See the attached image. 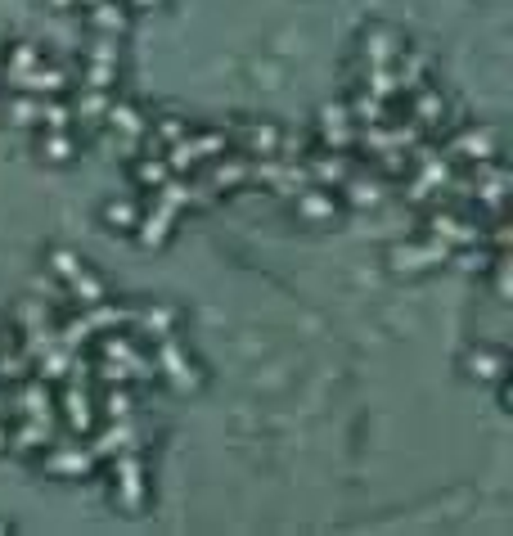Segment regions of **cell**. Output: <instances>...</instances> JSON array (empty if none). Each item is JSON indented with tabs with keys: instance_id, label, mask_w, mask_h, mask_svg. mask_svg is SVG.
Returning <instances> with one entry per match:
<instances>
[{
	"instance_id": "cell-1",
	"label": "cell",
	"mask_w": 513,
	"mask_h": 536,
	"mask_svg": "<svg viewBox=\"0 0 513 536\" xmlns=\"http://www.w3.org/2000/svg\"><path fill=\"white\" fill-rule=\"evenodd\" d=\"M153 370L167 379L171 392H180V397H189V392L203 388V370H198V361L180 347V338H158V347H153Z\"/></svg>"
},
{
	"instance_id": "cell-2",
	"label": "cell",
	"mask_w": 513,
	"mask_h": 536,
	"mask_svg": "<svg viewBox=\"0 0 513 536\" xmlns=\"http://www.w3.org/2000/svg\"><path fill=\"white\" fill-rule=\"evenodd\" d=\"M450 253H455V248H450L446 239L423 235V239H414V244H396L392 253H387V262H392L396 275H423V271H432V266H446Z\"/></svg>"
},
{
	"instance_id": "cell-3",
	"label": "cell",
	"mask_w": 513,
	"mask_h": 536,
	"mask_svg": "<svg viewBox=\"0 0 513 536\" xmlns=\"http://www.w3.org/2000/svg\"><path fill=\"white\" fill-rule=\"evenodd\" d=\"M113 478H117V491H113V500L126 509V514H140L144 509V460L135 451H122V455H113Z\"/></svg>"
},
{
	"instance_id": "cell-4",
	"label": "cell",
	"mask_w": 513,
	"mask_h": 536,
	"mask_svg": "<svg viewBox=\"0 0 513 536\" xmlns=\"http://www.w3.org/2000/svg\"><path fill=\"white\" fill-rule=\"evenodd\" d=\"M95 464L99 460L90 455V446H81V442H59V446H50V455H45V473H50V478H90Z\"/></svg>"
},
{
	"instance_id": "cell-5",
	"label": "cell",
	"mask_w": 513,
	"mask_h": 536,
	"mask_svg": "<svg viewBox=\"0 0 513 536\" xmlns=\"http://www.w3.org/2000/svg\"><path fill=\"white\" fill-rule=\"evenodd\" d=\"M306 163V176H311V185H324V190H338L342 181H347L351 172H356V163L347 158V149H320V154L302 158Z\"/></svg>"
},
{
	"instance_id": "cell-6",
	"label": "cell",
	"mask_w": 513,
	"mask_h": 536,
	"mask_svg": "<svg viewBox=\"0 0 513 536\" xmlns=\"http://www.w3.org/2000/svg\"><path fill=\"white\" fill-rule=\"evenodd\" d=\"M293 199H297V217L311 221V226H333L342 217V199L333 190H324V185H306Z\"/></svg>"
},
{
	"instance_id": "cell-7",
	"label": "cell",
	"mask_w": 513,
	"mask_h": 536,
	"mask_svg": "<svg viewBox=\"0 0 513 536\" xmlns=\"http://www.w3.org/2000/svg\"><path fill=\"white\" fill-rule=\"evenodd\" d=\"M320 145L324 149H356V122H351V109L347 104H324L320 109Z\"/></svg>"
},
{
	"instance_id": "cell-8",
	"label": "cell",
	"mask_w": 513,
	"mask_h": 536,
	"mask_svg": "<svg viewBox=\"0 0 513 536\" xmlns=\"http://www.w3.org/2000/svg\"><path fill=\"white\" fill-rule=\"evenodd\" d=\"M59 406H63V419H68V433L90 437V428H95V397H90V383H68Z\"/></svg>"
},
{
	"instance_id": "cell-9",
	"label": "cell",
	"mask_w": 513,
	"mask_h": 536,
	"mask_svg": "<svg viewBox=\"0 0 513 536\" xmlns=\"http://www.w3.org/2000/svg\"><path fill=\"white\" fill-rule=\"evenodd\" d=\"M450 154L464 158V163H486V158H500V131L495 127H464L450 140Z\"/></svg>"
},
{
	"instance_id": "cell-10",
	"label": "cell",
	"mask_w": 513,
	"mask_h": 536,
	"mask_svg": "<svg viewBox=\"0 0 513 536\" xmlns=\"http://www.w3.org/2000/svg\"><path fill=\"white\" fill-rule=\"evenodd\" d=\"M104 127L113 131V136L122 140L126 149H140V140H144V131H149V122H144V113L135 109L131 100H113V104H108V113H104Z\"/></svg>"
},
{
	"instance_id": "cell-11",
	"label": "cell",
	"mask_w": 513,
	"mask_h": 536,
	"mask_svg": "<svg viewBox=\"0 0 513 536\" xmlns=\"http://www.w3.org/2000/svg\"><path fill=\"white\" fill-rule=\"evenodd\" d=\"M50 437H54V415H50V419L23 415V424L9 428V446H5V451H14V455H36V451H45V446H50Z\"/></svg>"
},
{
	"instance_id": "cell-12",
	"label": "cell",
	"mask_w": 513,
	"mask_h": 536,
	"mask_svg": "<svg viewBox=\"0 0 513 536\" xmlns=\"http://www.w3.org/2000/svg\"><path fill=\"white\" fill-rule=\"evenodd\" d=\"M248 167H252L248 154H230V149H225L221 158H212L207 185H212L216 194H221V190H243V185H248Z\"/></svg>"
},
{
	"instance_id": "cell-13",
	"label": "cell",
	"mask_w": 513,
	"mask_h": 536,
	"mask_svg": "<svg viewBox=\"0 0 513 536\" xmlns=\"http://www.w3.org/2000/svg\"><path fill=\"white\" fill-rule=\"evenodd\" d=\"M410 118L419 122L423 131H441V122H446V100H441L437 86H414L410 91Z\"/></svg>"
},
{
	"instance_id": "cell-14",
	"label": "cell",
	"mask_w": 513,
	"mask_h": 536,
	"mask_svg": "<svg viewBox=\"0 0 513 536\" xmlns=\"http://www.w3.org/2000/svg\"><path fill=\"white\" fill-rule=\"evenodd\" d=\"M401 46L405 41L396 37V28H387V23H369V28L360 32V55H365L369 64H392Z\"/></svg>"
},
{
	"instance_id": "cell-15",
	"label": "cell",
	"mask_w": 513,
	"mask_h": 536,
	"mask_svg": "<svg viewBox=\"0 0 513 536\" xmlns=\"http://www.w3.org/2000/svg\"><path fill=\"white\" fill-rule=\"evenodd\" d=\"M68 82H72V77L63 73L59 64H45V59H41V64H36L32 73H27L23 82L14 86V91H27V95H36V100H50V95H63V91H68Z\"/></svg>"
},
{
	"instance_id": "cell-16",
	"label": "cell",
	"mask_w": 513,
	"mask_h": 536,
	"mask_svg": "<svg viewBox=\"0 0 513 536\" xmlns=\"http://www.w3.org/2000/svg\"><path fill=\"white\" fill-rule=\"evenodd\" d=\"M504 370H509V356H504L500 347L477 343L473 352L464 356V374H468V379H477V383H495V379H504Z\"/></svg>"
},
{
	"instance_id": "cell-17",
	"label": "cell",
	"mask_w": 513,
	"mask_h": 536,
	"mask_svg": "<svg viewBox=\"0 0 513 536\" xmlns=\"http://www.w3.org/2000/svg\"><path fill=\"white\" fill-rule=\"evenodd\" d=\"M338 190H342L338 199L347 203V208H356V212L378 208V203H383V176H356V172H351Z\"/></svg>"
},
{
	"instance_id": "cell-18",
	"label": "cell",
	"mask_w": 513,
	"mask_h": 536,
	"mask_svg": "<svg viewBox=\"0 0 513 536\" xmlns=\"http://www.w3.org/2000/svg\"><path fill=\"white\" fill-rule=\"evenodd\" d=\"M122 451H135V428H131V419H108V428L90 442V455H95V460H113V455H122Z\"/></svg>"
},
{
	"instance_id": "cell-19",
	"label": "cell",
	"mask_w": 513,
	"mask_h": 536,
	"mask_svg": "<svg viewBox=\"0 0 513 536\" xmlns=\"http://www.w3.org/2000/svg\"><path fill=\"white\" fill-rule=\"evenodd\" d=\"M171 221H176V212H167V208H158L153 203V212H140V221H135V244L140 248H162L171 239Z\"/></svg>"
},
{
	"instance_id": "cell-20",
	"label": "cell",
	"mask_w": 513,
	"mask_h": 536,
	"mask_svg": "<svg viewBox=\"0 0 513 536\" xmlns=\"http://www.w3.org/2000/svg\"><path fill=\"white\" fill-rule=\"evenodd\" d=\"M428 55L423 50H410V46H401L396 50V59H392V73H396V86H401V95H410L414 86H423L428 82Z\"/></svg>"
},
{
	"instance_id": "cell-21",
	"label": "cell",
	"mask_w": 513,
	"mask_h": 536,
	"mask_svg": "<svg viewBox=\"0 0 513 536\" xmlns=\"http://www.w3.org/2000/svg\"><path fill=\"white\" fill-rule=\"evenodd\" d=\"M14 388H18V415H32V419L54 415V392L45 379H23V383H14Z\"/></svg>"
},
{
	"instance_id": "cell-22",
	"label": "cell",
	"mask_w": 513,
	"mask_h": 536,
	"mask_svg": "<svg viewBox=\"0 0 513 536\" xmlns=\"http://www.w3.org/2000/svg\"><path fill=\"white\" fill-rule=\"evenodd\" d=\"M86 23L99 32V37H122L126 23H131V14L122 10V0H95L86 10Z\"/></svg>"
},
{
	"instance_id": "cell-23",
	"label": "cell",
	"mask_w": 513,
	"mask_h": 536,
	"mask_svg": "<svg viewBox=\"0 0 513 536\" xmlns=\"http://www.w3.org/2000/svg\"><path fill=\"white\" fill-rule=\"evenodd\" d=\"M86 320H90V329H95V334H108V329L135 325V311L122 307V302H113V298H99V302H90V307H86Z\"/></svg>"
},
{
	"instance_id": "cell-24",
	"label": "cell",
	"mask_w": 513,
	"mask_h": 536,
	"mask_svg": "<svg viewBox=\"0 0 513 536\" xmlns=\"http://www.w3.org/2000/svg\"><path fill=\"white\" fill-rule=\"evenodd\" d=\"M279 136H284V127H279V122H252V127H243V131H239L243 154H248V158L279 154Z\"/></svg>"
},
{
	"instance_id": "cell-25",
	"label": "cell",
	"mask_w": 513,
	"mask_h": 536,
	"mask_svg": "<svg viewBox=\"0 0 513 536\" xmlns=\"http://www.w3.org/2000/svg\"><path fill=\"white\" fill-rule=\"evenodd\" d=\"M135 320H140V329L153 338V343H158V338H171L176 334V325H180L176 307H167V302H153V307L135 311Z\"/></svg>"
},
{
	"instance_id": "cell-26",
	"label": "cell",
	"mask_w": 513,
	"mask_h": 536,
	"mask_svg": "<svg viewBox=\"0 0 513 536\" xmlns=\"http://www.w3.org/2000/svg\"><path fill=\"white\" fill-rule=\"evenodd\" d=\"M351 122H396L392 113V100H378V95H369L365 86H360L356 95H351Z\"/></svg>"
},
{
	"instance_id": "cell-27",
	"label": "cell",
	"mask_w": 513,
	"mask_h": 536,
	"mask_svg": "<svg viewBox=\"0 0 513 536\" xmlns=\"http://www.w3.org/2000/svg\"><path fill=\"white\" fill-rule=\"evenodd\" d=\"M63 293H68V298H77V302H99V298H108V284L99 280L95 271H90V266H81L77 275H68V280H63Z\"/></svg>"
},
{
	"instance_id": "cell-28",
	"label": "cell",
	"mask_w": 513,
	"mask_h": 536,
	"mask_svg": "<svg viewBox=\"0 0 513 536\" xmlns=\"http://www.w3.org/2000/svg\"><path fill=\"white\" fill-rule=\"evenodd\" d=\"M36 64H41V50H36L32 41H18V46L9 50V59H5V86H9V91H14V86L23 82Z\"/></svg>"
},
{
	"instance_id": "cell-29",
	"label": "cell",
	"mask_w": 513,
	"mask_h": 536,
	"mask_svg": "<svg viewBox=\"0 0 513 536\" xmlns=\"http://www.w3.org/2000/svg\"><path fill=\"white\" fill-rule=\"evenodd\" d=\"M5 118H9V127H41V100L36 95H27V91H14L5 100Z\"/></svg>"
},
{
	"instance_id": "cell-30",
	"label": "cell",
	"mask_w": 513,
	"mask_h": 536,
	"mask_svg": "<svg viewBox=\"0 0 513 536\" xmlns=\"http://www.w3.org/2000/svg\"><path fill=\"white\" fill-rule=\"evenodd\" d=\"M495 257H500L495 248H486V244H468V248H455V253H450V262H455L464 275H477V280H482V275L495 266Z\"/></svg>"
},
{
	"instance_id": "cell-31",
	"label": "cell",
	"mask_w": 513,
	"mask_h": 536,
	"mask_svg": "<svg viewBox=\"0 0 513 536\" xmlns=\"http://www.w3.org/2000/svg\"><path fill=\"white\" fill-rule=\"evenodd\" d=\"M108 104H113V95H108V91H95V86H81V95L72 100V118H81V122H104Z\"/></svg>"
},
{
	"instance_id": "cell-32",
	"label": "cell",
	"mask_w": 513,
	"mask_h": 536,
	"mask_svg": "<svg viewBox=\"0 0 513 536\" xmlns=\"http://www.w3.org/2000/svg\"><path fill=\"white\" fill-rule=\"evenodd\" d=\"M131 176H135L140 190H158V185L171 176V167H167V158L162 154H140L135 158V167H131Z\"/></svg>"
},
{
	"instance_id": "cell-33",
	"label": "cell",
	"mask_w": 513,
	"mask_h": 536,
	"mask_svg": "<svg viewBox=\"0 0 513 536\" xmlns=\"http://www.w3.org/2000/svg\"><path fill=\"white\" fill-rule=\"evenodd\" d=\"M185 145L194 149L198 163H212V158H221L225 149H230V140H225L221 131H185Z\"/></svg>"
},
{
	"instance_id": "cell-34",
	"label": "cell",
	"mask_w": 513,
	"mask_h": 536,
	"mask_svg": "<svg viewBox=\"0 0 513 536\" xmlns=\"http://www.w3.org/2000/svg\"><path fill=\"white\" fill-rule=\"evenodd\" d=\"M95 410H104L108 419H131L135 397H131V392H126V383H108V388H104V397L95 401Z\"/></svg>"
},
{
	"instance_id": "cell-35",
	"label": "cell",
	"mask_w": 513,
	"mask_h": 536,
	"mask_svg": "<svg viewBox=\"0 0 513 536\" xmlns=\"http://www.w3.org/2000/svg\"><path fill=\"white\" fill-rule=\"evenodd\" d=\"M140 203L135 199H108L104 203V226L108 230H135V221H140Z\"/></svg>"
},
{
	"instance_id": "cell-36",
	"label": "cell",
	"mask_w": 513,
	"mask_h": 536,
	"mask_svg": "<svg viewBox=\"0 0 513 536\" xmlns=\"http://www.w3.org/2000/svg\"><path fill=\"white\" fill-rule=\"evenodd\" d=\"M41 158H45V163H54V167H63V163H72V158H77V145H72L68 131H45V136H41Z\"/></svg>"
},
{
	"instance_id": "cell-37",
	"label": "cell",
	"mask_w": 513,
	"mask_h": 536,
	"mask_svg": "<svg viewBox=\"0 0 513 536\" xmlns=\"http://www.w3.org/2000/svg\"><path fill=\"white\" fill-rule=\"evenodd\" d=\"M365 91H369V95H378V100H396V95H401V86H396L392 64H369V73H365Z\"/></svg>"
},
{
	"instance_id": "cell-38",
	"label": "cell",
	"mask_w": 513,
	"mask_h": 536,
	"mask_svg": "<svg viewBox=\"0 0 513 536\" xmlns=\"http://www.w3.org/2000/svg\"><path fill=\"white\" fill-rule=\"evenodd\" d=\"M54 334H59V343L68 347V352H77V347L86 352L90 338H95V329H90V320H86V316H72V320H63V325L54 329Z\"/></svg>"
},
{
	"instance_id": "cell-39",
	"label": "cell",
	"mask_w": 513,
	"mask_h": 536,
	"mask_svg": "<svg viewBox=\"0 0 513 536\" xmlns=\"http://www.w3.org/2000/svg\"><path fill=\"white\" fill-rule=\"evenodd\" d=\"M41 127L45 131H72V104L63 100V95L41 100Z\"/></svg>"
},
{
	"instance_id": "cell-40",
	"label": "cell",
	"mask_w": 513,
	"mask_h": 536,
	"mask_svg": "<svg viewBox=\"0 0 513 536\" xmlns=\"http://www.w3.org/2000/svg\"><path fill=\"white\" fill-rule=\"evenodd\" d=\"M32 374V356L18 347V352H5L0 347V383H23Z\"/></svg>"
},
{
	"instance_id": "cell-41",
	"label": "cell",
	"mask_w": 513,
	"mask_h": 536,
	"mask_svg": "<svg viewBox=\"0 0 513 536\" xmlns=\"http://www.w3.org/2000/svg\"><path fill=\"white\" fill-rule=\"evenodd\" d=\"M185 131H189V127H185V118H176V113H162V118L149 127V136L158 140L162 149H167L171 140H180V136H185Z\"/></svg>"
},
{
	"instance_id": "cell-42",
	"label": "cell",
	"mask_w": 513,
	"mask_h": 536,
	"mask_svg": "<svg viewBox=\"0 0 513 536\" xmlns=\"http://www.w3.org/2000/svg\"><path fill=\"white\" fill-rule=\"evenodd\" d=\"M86 64H108V68L122 64V46H117V37H99L95 46L86 50Z\"/></svg>"
},
{
	"instance_id": "cell-43",
	"label": "cell",
	"mask_w": 513,
	"mask_h": 536,
	"mask_svg": "<svg viewBox=\"0 0 513 536\" xmlns=\"http://www.w3.org/2000/svg\"><path fill=\"white\" fill-rule=\"evenodd\" d=\"M81 266H86V262H81L72 248H54V253H50V275H54V280H68V275H77Z\"/></svg>"
},
{
	"instance_id": "cell-44",
	"label": "cell",
	"mask_w": 513,
	"mask_h": 536,
	"mask_svg": "<svg viewBox=\"0 0 513 536\" xmlns=\"http://www.w3.org/2000/svg\"><path fill=\"white\" fill-rule=\"evenodd\" d=\"M113 82H117V68H108V64H86V68H81V86L113 91Z\"/></svg>"
},
{
	"instance_id": "cell-45",
	"label": "cell",
	"mask_w": 513,
	"mask_h": 536,
	"mask_svg": "<svg viewBox=\"0 0 513 536\" xmlns=\"http://www.w3.org/2000/svg\"><path fill=\"white\" fill-rule=\"evenodd\" d=\"M135 10H162V5H167V0H131Z\"/></svg>"
},
{
	"instance_id": "cell-46",
	"label": "cell",
	"mask_w": 513,
	"mask_h": 536,
	"mask_svg": "<svg viewBox=\"0 0 513 536\" xmlns=\"http://www.w3.org/2000/svg\"><path fill=\"white\" fill-rule=\"evenodd\" d=\"M5 446H9V428L0 424V451H5Z\"/></svg>"
},
{
	"instance_id": "cell-47",
	"label": "cell",
	"mask_w": 513,
	"mask_h": 536,
	"mask_svg": "<svg viewBox=\"0 0 513 536\" xmlns=\"http://www.w3.org/2000/svg\"><path fill=\"white\" fill-rule=\"evenodd\" d=\"M72 5H81V10H90V5H95V0H72Z\"/></svg>"
}]
</instances>
